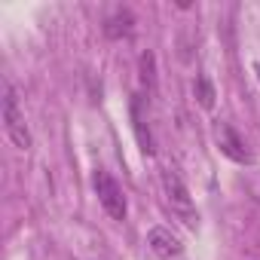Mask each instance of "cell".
<instances>
[{
  "instance_id": "4",
  "label": "cell",
  "mask_w": 260,
  "mask_h": 260,
  "mask_svg": "<svg viewBox=\"0 0 260 260\" xmlns=\"http://www.w3.org/2000/svg\"><path fill=\"white\" fill-rule=\"evenodd\" d=\"M217 147H220V153H223L226 159H233V162H242V166L251 162V150H248L245 138L236 132L230 122H220V125H217Z\"/></svg>"
},
{
  "instance_id": "6",
  "label": "cell",
  "mask_w": 260,
  "mask_h": 260,
  "mask_svg": "<svg viewBox=\"0 0 260 260\" xmlns=\"http://www.w3.org/2000/svg\"><path fill=\"white\" fill-rule=\"evenodd\" d=\"M132 31H135V16L128 13V10H116L104 22V34L110 40H125V37H132Z\"/></svg>"
},
{
  "instance_id": "1",
  "label": "cell",
  "mask_w": 260,
  "mask_h": 260,
  "mask_svg": "<svg viewBox=\"0 0 260 260\" xmlns=\"http://www.w3.org/2000/svg\"><path fill=\"white\" fill-rule=\"evenodd\" d=\"M162 190H166V202L172 208V214L187 226V230H196L199 226V211L193 205V196L184 184V178L175 172V169H166L162 172Z\"/></svg>"
},
{
  "instance_id": "8",
  "label": "cell",
  "mask_w": 260,
  "mask_h": 260,
  "mask_svg": "<svg viewBox=\"0 0 260 260\" xmlns=\"http://www.w3.org/2000/svg\"><path fill=\"white\" fill-rule=\"evenodd\" d=\"M193 92H196V101H199V107L202 110H211L214 107V86H211V80L202 74V77H196V83H193Z\"/></svg>"
},
{
  "instance_id": "5",
  "label": "cell",
  "mask_w": 260,
  "mask_h": 260,
  "mask_svg": "<svg viewBox=\"0 0 260 260\" xmlns=\"http://www.w3.org/2000/svg\"><path fill=\"white\" fill-rule=\"evenodd\" d=\"M147 248H150L156 257H162V260H172V257H178V254L184 251L181 239H178L172 230H166V226H153V230L147 233Z\"/></svg>"
},
{
  "instance_id": "3",
  "label": "cell",
  "mask_w": 260,
  "mask_h": 260,
  "mask_svg": "<svg viewBox=\"0 0 260 260\" xmlns=\"http://www.w3.org/2000/svg\"><path fill=\"white\" fill-rule=\"evenodd\" d=\"M92 187H95V196H98L101 208L107 211V217L122 223L125 214H128V205H125V193H122V187L113 181V175L104 172V169H98L95 178H92Z\"/></svg>"
},
{
  "instance_id": "9",
  "label": "cell",
  "mask_w": 260,
  "mask_h": 260,
  "mask_svg": "<svg viewBox=\"0 0 260 260\" xmlns=\"http://www.w3.org/2000/svg\"><path fill=\"white\" fill-rule=\"evenodd\" d=\"M251 193H254V199L260 202V181H254V187H251Z\"/></svg>"
},
{
  "instance_id": "7",
  "label": "cell",
  "mask_w": 260,
  "mask_h": 260,
  "mask_svg": "<svg viewBox=\"0 0 260 260\" xmlns=\"http://www.w3.org/2000/svg\"><path fill=\"white\" fill-rule=\"evenodd\" d=\"M132 122H135V135H138V144H141L144 156H153V135H150V128H147L144 113H141V98L132 101Z\"/></svg>"
},
{
  "instance_id": "2",
  "label": "cell",
  "mask_w": 260,
  "mask_h": 260,
  "mask_svg": "<svg viewBox=\"0 0 260 260\" xmlns=\"http://www.w3.org/2000/svg\"><path fill=\"white\" fill-rule=\"evenodd\" d=\"M4 128H7V138L19 150L31 147V132H28V122H25V110L19 104V92H16L13 83L4 86Z\"/></svg>"
}]
</instances>
